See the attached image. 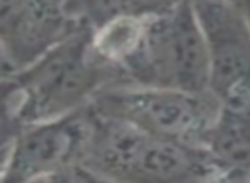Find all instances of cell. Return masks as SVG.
I'll use <instances>...</instances> for the list:
<instances>
[{
	"mask_svg": "<svg viewBox=\"0 0 250 183\" xmlns=\"http://www.w3.org/2000/svg\"><path fill=\"white\" fill-rule=\"evenodd\" d=\"M89 134V106L21 128L2 144V183H33L79 166Z\"/></svg>",
	"mask_w": 250,
	"mask_h": 183,
	"instance_id": "5b68a950",
	"label": "cell"
},
{
	"mask_svg": "<svg viewBox=\"0 0 250 183\" xmlns=\"http://www.w3.org/2000/svg\"><path fill=\"white\" fill-rule=\"evenodd\" d=\"M202 149L223 183H250V106L221 104Z\"/></svg>",
	"mask_w": 250,
	"mask_h": 183,
	"instance_id": "ba28073f",
	"label": "cell"
},
{
	"mask_svg": "<svg viewBox=\"0 0 250 183\" xmlns=\"http://www.w3.org/2000/svg\"><path fill=\"white\" fill-rule=\"evenodd\" d=\"M46 183H79L77 182V176H76V168L67 169V171L57 173V175L50 176V178L46 180Z\"/></svg>",
	"mask_w": 250,
	"mask_h": 183,
	"instance_id": "30bf717a",
	"label": "cell"
},
{
	"mask_svg": "<svg viewBox=\"0 0 250 183\" xmlns=\"http://www.w3.org/2000/svg\"><path fill=\"white\" fill-rule=\"evenodd\" d=\"M122 84H127L124 74L98 52L86 26L35 65L2 76L4 141L28 125L77 113L104 89Z\"/></svg>",
	"mask_w": 250,
	"mask_h": 183,
	"instance_id": "6da1fadb",
	"label": "cell"
},
{
	"mask_svg": "<svg viewBox=\"0 0 250 183\" xmlns=\"http://www.w3.org/2000/svg\"><path fill=\"white\" fill-rule=\"evenodd\" d=\"M33 183H46V180H38V182H33Z\"/></svg>",
	"mask_w": 250,
	"mask_h": 183,
	"instance_id": "7c38bea8",
	"label": "cell"
},
{
	"mask_svg": "<svg viewBox=\"0 0 250 183\" xmlns=\"http://www.w3.org/2000/svg\"><path fill=\"white\" fill-rule=\"evenodd\" d=\"M209 55V93L250 106V28L235 2H194Z\"/></svg>",
	"mask_w": 250,
	"mask_h": 183,
	"instance_id": "52a82bcc",
	"label": "cell"
},
{
	"mask_svg": "<svg viewBox=\"0 0 250 183\" xmlns=\"http://www.w3.org/2000/svg\"><path fill=\"white\" fill-rule=\"evenodd\" d=\"M76 176L79 183H117L108 178H103V176H100V175H94V173L87 171V169H84V168H79V166H76Z\"/></svg>",
	"mask_w": 250,
	"mask_h": 183,
	"instance_id": "9c48e42d",
	"label": "cell"
},
{
	"mask_svg": "<svg viewBox=\"0 0 250 183\" xmlns=\"http://www.w3.org/2000/svg\"><path fill=\"white\" fill-rule=\"evenodd\" d=\"M120 70L130 86L208 93V45L194 2H165Z\"/></svg>",
	"mask_w": 250,
	"mask_h": 183,
	"instance_id": "3957f363",
	"label": "cell"
},
{
	"mask_svg": "<svg viewBox=\"0 0 250 183\" xmlns=\"http://www.w3.org/2000/svg\"><path fill=\"white\" fill-rule=\"evenodd\" d=\"M79 168L117 183H212L216 171L201 145L146 134L89 108Z\"/></svg>",
	"mask_w": 250,
	"mask_h": 183,
	"instance_id": "7a4b0ae2",
	"label": "cell"
},
{
	"mask_svg": "<svg viewBox=\"0 0 250 183\" xmlns=\"http://www.w3.org/2000/svg\"><path fill=\"white\" fill-rule=\"evenodd\" d=\"M86 26L74 2H0L2 76L35 65Z\"/></svg>",
	"mask_w": 250,
	"mask_h": 183,
	"instance_id": "8992f818",
	"label": "cell"
},
{
	"mask_svg": "<svg viewBox=\"0 0 250 183\" xmlns=\"http://www.w3.org/2000/svg\"><path fill=\"white\" fill-rule=\"evenodd\" d=\"M89 108L101 117L125 122L146 134L202 147L221 103L209 91L184 93L122 84L104 89Z\"/></svg>",
	"mask_w": 250,
	"mask_h": 183,
	"instance_id": "277c9868",
	"label": "cell"
},
{
	"mask_svg": "<svg viewBox=\"0 0 250 183\" xmlns=\"http://www.w3.org/2000/svg\"><path fill=\"white\" fill-rule=\"evenodd\" d=\"M236 7L240 9V12H242L243 19H245V22L249 24L250 28V0H243V2H235Z\"/></svg>",
	"mask_w": 250,
	"mask_h": 183,
	"instance_id": "8fae6325",
	"label": "cell"
}]
</instances>
